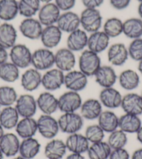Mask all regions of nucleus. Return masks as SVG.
Here are the masks:
<instances>
[{
    "mask_svg": "<svg viewBox=\"0 0 142 159\" xmlns=\"http://www.w3.org/2000/svg\"><path fill=\"white\" fill-rule=\"evenodd\" d=\"M78 65L79 70L87 77H91L102 66L101 59L98 54L88 49L84 50L79 57Z\"/></svg>",
    "mask_w": 142,
    "mask_h": 159,
    "instance_id": "f03ea898",
    "label": "nucleus"
},
{
    "mask_svg": "<svg viewBox=\"0 0 142 159\" xmlns=\"http://www.w3.org/2000/svg\"><path fill=\"white\" fill-rule=\"evenodd\" d=\"M107 143L112 149L124 148L127 144V133L119 129L115 130L114 131L110 133Z\"/></svg>",
    "mask_w": 142,
    "mask_h": 159,
    "instance_id": "79ce46f5",
    "label": "nucleus"
},
{
    "mask_svg": "<svg viewBox=\"0 0 142 159\" xmlns=\"http://www.w3.org/2000/svg\"><path fill=\"white\" fill-rule=\"evenodd\" d=\"M121 107L125 113L140 116L142 115V97L136 93H128L123 96Z\"/></svg>",
    "mask_w": 142,
    "mask_h": 159,
    "instance_id": "4be33fe9",
    "label": "nucleus"
},
{
    "mask_svg": "<svg viewBox=\"0 0 142 159\" xmlns=\"http://www.w3.org/2000/svg\"><path fill=\"white\" fill-rule=\"evenodd\" d=\"M41 144L34 138L22 139L20 146V156L27 159H33L39 154Z\"/></svg>",
    "mask_w": 142,
    "mask_h": 159,
    "instance_id": "7c9ffc66",
    "label": "nucleus"
},
{
    "mask_svg": "<svg viewBox=\"0 0 142 159\" xmlns=\"http://www.w3.org/2000/svg\"><path fill=\"white\" fill-rule=\"evenodd\" d=\"M18 32L16 27L9 22L0 24V46L8 50L16 44Z\"/></svg>",
    "mask_w": 142,
    "mask_h": 159,
    "instance_id": "a878e982",
    "label": "nucleus"
},
{
    "mask_svg": "<svg viewBox=\"0 0 142 159\" xmlns=\"http://www.w3.org/2000/svg\"><path fill=\"white\" fill-rule=\"evenodd\" d=\"M61 11L55 2L44 4L38 13V20L43 27L56 25L61 15Z\"/></svg>",
    "mask_w": 142,
    "mask_h": 159,
    "instance_id": "9d476101",
    "label": "nucleus"
},
{
    "mask_svg": "<svg viewBox=\"0 0 142 159\" xmlns=\"http://www.w3.org/2000/svg\"><path fill=\"white\" fill-rule=\"evenodd\" d=\"M53 0H40V2L41 3H43V4H47V3L52 2Z\"/></svg>",
    "mask_w": 142,
    "mask_h": 159,
    "instance_id": "13d9d810",
    "label": "nucleus"
},
{
    "mask_svg": "<svg viewBox=\"0 0 142 159\" xmlns=\"http://www.w3.org/2000/svg\"><path fill=\"white\" fill-rule=\"evenodd\" d=\"M131 159H142V148L135 150L133 152Z\"/></svg>",
    "mask_w": 142,
    "mask_h": 159,
    "instance_id": "3c124183",
    "label": "nucleus"
},
{
    "mask_svg": "<svg viewBox=\"0 0 142 159\" xmlns=\"http://www.w3.org/2000/svg\"><path fill=\"white\" fill-rule=\"evenodd\" d=\"M8 57L9 54L7 52V50L0 46V65L7 62Z\"/></svg>",
    "mask_w": 142,
    "mask_h": 159,
    "instance_id": "8fccbe9b",
    "label": "nucleus"
},
{
    "mask_svg": "<svg viewBox=\"0 0 142 159\" xmlns=\"http://www.w3.org/2000/svg\"><path fill=\"white\" fill-rule=\"evenodd\" d=\"M123 96L115 88H103L99 94V101L103 106L109 109H116L120 107Z\"/></svg>",
    "mask_w": 142,
    "mask_h": 159,
    "instance_id": "dca6fc26",
    "label": "nucleus"
},
{
    "mask_svg": "<svg viewBox=\"0 0 142 159\" xmlns=\"http://www.w3.org/2000/svg\"><path fill=\"white\" fill-rule=\"evenodd\" d=\"M20 69L11 61L0 65V79L6 82L12 83L20 78Z\"/></svg>",
    "mask_w": 142,
    "mask_h": 159,
    "instance_id": "58836bf2",
    "label": "nucleus"
},
{
    "mask_svg": "<svg viewBox=\"0 0 142 159\" xmlns=\"http://www.w3.org/2000/svg\"><path fill=\"white\" fill-rule=\"evenodd\" d=\"M11 61L20 69H27L32 65V52L24 44H16L10 49Z\"/></svg>",
    "mask_w": 142,
    "mask_h": 159,
    "instance_id": "39448f33",
    "label": "nucleus"
},
{
    "mask_svg": "<svg viewBox=\"0 0 142 159\" xmlns=\"http://www.w3.org/2000/svg\"><path fill=\"white\" fill-rule=\"evenodd\" d=\"M138 2H140V3H141V2H142V0H137Z\"/></svg>",
    "mask_w": 142,
    "mask_h": 159,
    "instance_id": "680f3d73",
    "label": "nucleus"
},
{
    "mask_svg": "<svg viewBox=\"0 0 142 159\" xmlns=\"http://www.w3.org/2000/svg\"><path fill=\"white\" fill-rule=\"evenodd\" d=\"M138 14L140 16V18L142 20V2L140 3V5L138 7Z\"/></svg>",
    "mask_w": 142,
    "mask_h": 159,
    "instance_id": "5fc2aeb1",
    "label": "nucleus"
},
{
    "mask_svg": "<svg viewBox=\"0 0 142 159\" xmlns=\"http://www.w3.org/2000/svg\"><path fill=\"white\" fill-rule=\"evenodd\" d=\"M119 117L110 110L103 111L98 118V125L105 133H112L118 129Z\"/></svg>",
    "mask_w": 142,
    "mask_h": 159,
    "instance_id": "c9c22d12",
    "label": "nucleus"
},
{
    "mask_svg": "<svg viewBox=\"0 0 142 159\" xmlns=\"http://www.w3.org/2000/svg\"><path fill=\"white\" fill-rule=\"evenodd\" d=\"M59 129L67 134L78 133L84 126V119L77 112L63 113L58 119Z\"/></svg>",
    "mask_w": 142,
    "mask_h": 159,
    "instance_id": "7ed1b4c3",
    "label": "nucleus"
},
{
    "mask_svg": "<svg viewBox=\"0 0 142 159\" xmlns=\"http://www.w3.org/2000/svg\"><path fill=\"white\" fill-rule=\"evenodd\" d=\"M65 73L57 68H52L42 75L41 85L47 92H54L64 85Z\"/></svg>",
    "mask_w": 142,
    "mask_h": 159,
    "instance_id": "6e6552de",
    "label": "nucleus"
},
{
    "mask_svg": "<svg viewBox=\"0 0 142 159\" xmlns=\"http://www.w3.org/2000/svg\"><path fill=\"white\" fill-rule=\"evenodd\" d=\"M141 97H142V92H141Z\"/></svg>",
    "mask_w": 142,
    "mask_h": 159,
    "instance_id": "69168bd1",
    "label": "nucleus"
},
{
    "mask_svg": "<svg viewBox=\"0 0 142 159\" xmlns=\"http://www.w3.org/2000/svg\"><path fill=\"white\" fill-rule=\"evenodd\" d=\"M15 107L22 118L33 117L38 110L36 99L29 93L18 96L15 103Z\"/></svg>",
    "mask_w": 142,
    "mask_h": 159,
    "instance_id": "1a4fd4ad",
    "label": "nucleus"
},
{
    "mask_svg": "<svg viewBox=\"0 0 142 159\" xmlns=\"http://www.w3.org/2000/svg\"><path fill=\"white\" fill-rule=\"evenodd\" d=\"M104 133L98 124H93L87 127L84 135L90 143H95L103 141Z\"/></svg>",
    "mask_w": 142,
    "mask_h": 159,
    "instance_id": "37998d69",
    "label": "nucleus"
},
{
    "mask_svg": "<svg viewBox=\"0 0 142 159\" xmlns=\"http://www.w3.org/2000/svg\"><path fill=\"white\" fill-rule=\"evenodd\" d=\"M120 86L123 89L132 91L139 87L140 77L138 73L132 69H127L122 71L118 77Z\"/></svg>",
    "mask_w": 142,
    "mask_h": 159,
    "instance_id": "473e14b6",
    "label": "nucleus"
},
{
    "mask_svg": "<svg viewBox=\"0 0 142 159\" xmlns=\"http://www.w3.org/2000/svg\"><path fill=\"white\" fill-rule=\"evenodd\" d=\"M4 129L2 126V125L0 124V140L3 137V135H4Z\"/></svg>",
    "mask_w": 142,
    "mask_h": 159,
    "instance_id": "4d7b16f0",
    "label": "nucleus"
},
{
    "mask_svg": "<svg viewBox=\"0 0 142 159\" xmlns=\"http://www.w3.org/2000/svg\"><path fill=\"white\" fill-rule=\"evenodd\" d=\"M18 98L16 90L10 86L0 87V106H13Z\"/></svg>",
    "mask_w": 142,
    "mask_h": 159,
    "instance_id": "a19ab883",
    "label": "nucleus"
},
{
    "mask_svg": "<svg viewBox=\"0 0 142 159\" xmlns=\"http://www.w3.org/2000/svg\"><path fill=\"white\" fill-rule=\"evenodd\" d=\"M56 25L62 32L70 34L81 26L80 18L78 14L72 11H65L61 13Z\"/></svg>",
    "mask_w": 142,
    "mask_h": 159,
    "instance_id": "2eb2a0df",
    "label": "nucleus"
},
{
    "mask_svg": "<svg viewBox=\"0 0 142 159\" xmlns=\"http://www.w3.org/2000/svg\"><path fill=\"white\" fill-rule=\"evenodd\" d=\"M40 0H20L18 2L19 14L24 18H33L41 8Z\"/></svg>",
    "mask_w": 142,
    "mask_h": 159,
    "instance_id": "4c0bfd02",
    "label": "nucleus"
},
{
    "mask_svg": "<svg viewBox=\"0 0 142 159\" xmlns=\"http://www.w3.org/2000/svg\"><path fill=\"white\" fill-rule=\"evenodd\" d=\"M104 0H82V4L85 8H98L103 4Z\"/></svg>",
    "mask_w": 142,
    "mask_h": 159,
    "instance_id": "09e8293b",
    "label": "nucleus"
},
{
    "mask_svg": "<svg viewBox=\"0 0 142 159\" xmlns=\"http://www.w3.org/2000/svg\"><path fill=\"white\" fill-rule=\"evenodd\" d=\"M38 109L44 115H52L59 110L58 98L50 92H44L40 93L36 98Z\"/></svg>",
    "mask_w": 142,
    "mask_h": 159,
    "instance_id": "aec40b11",
    "label": "nucleus"
},
{
    "mask_svg": "<svg viewBox=\"0 0 142 159\" xmlns=\"http://www.w3.org/2000/svg\"><path fill=\"white\" fill-rule=\"evenodd\" d=\"M123 22L118 18H108L103 25V32L111 38L118 37L123 34Z\"/></svg>",
    "mask_w": 142,
    "mask_h": 159,
    "instance_id": "ea45409f",
    "label": "nucleus"
},
{
    "mask_svg": "<svg viewBox=\"0 0 142 159\" xmlns=\"http://www.w3.org/2000/svg\"><path fill=\"white\" fill-rule=\"evenodd\" d=\"M142 126L140 116L125 113L119 117L118 129L126 133H136Z\"/></svg>",
    "mask_w": 142,
    "mask_h": 159,
    "instance_id": "2f4dec72",
    "label": "nucleus"
},
{
    "mask_svg": "<svg viewBox=\"0 0 142 159\" xmlns=\"http://www.w3.org/2000/svg\"><path fill=\"white\" fill-rule=\"evenodd\" d=\"M129 58L127 48L121 43H116L108 48L107 59L114 66H121L126 63Z\"/></svg>",
    "mask_w": 142,
    "mask_h": 159,
    "instance_id": "4468645a",
    "label": "nucleus"
},
{
    "mask_svg": "<svg viewBox=\"0 0 142 159\" xmlns=\"http://www.w3.org/2000/svg\"><path fill=\"white\" fill-rule=\"evenodd\" d=\"M112 150L107 142L101 141L90 144L87 154L89 159H108Z\"/></svg>",
    "mask_w": 142,
    "mask_h": 159,
    "instance_id": "e433bc0d",
    "label": "nucleus"
},
{
    "mask_svg": "<svg viewBox=\"0 0 142 159\" xmlns=\"http://www.w3.org/2000/svg\"><path fill=\"white\" fill-rule=\"evenodd\" d=\"M0 111H1V106H0Z\"/></svg>",
    "mask_w": 142,
    "mask_h": 159,
    "instance_id": "e2e57ef3",
    "label": "nucleus"
},
{
    "mask_svg": "<svg viewBox=\"0 0 142 159\" xmlns=\"http://www.w3.org/2000/svg\"><path fill=\"white\" fill-rule=\"evenodd\" d=\"M42 74L34 68L27 69L20 78L21 86L27 92H33L41 85Z\"/></svg>",
    "mask_w": 142,
    "mask_h": 159,
    "instance_id": "5701e85b",
    "label": "nucleus"
},
{
    "mask_svg": "<svg viewBox=\"0 0 142 159\" xmlns=\"http://www.w3.org/2000/svg\"><path fill=\"white\" fill-rule=\"evenodd\" d=\"M82 99L79 92L69 90L58 98L59 110L63 113L76 112L80 109Z\"/></svg>",
    "mask_w": 142,
    "mask_h": 159,
    "instance_id": "0eeeda50",
    "label": "nucleus"
},
{
    "mask_svg": "<svg viewBox=\"0 0 142 159\" xmlns=\"http://www.w3.org/2000/svg\"><path fill=\"white\" fill-rule=\"evenodd\" d=\"M137 69H138V70H139V72H140L141 74L142 75V59L141 61H139V64H138V67H137Z\"/></svg>",
    "mask_w": 142,
    "mask_h": 159,
    "instance_id": "6e6d98bb",
    "label": "nucleus"
},
{
    "mask_svg": "<svg viewBox=\"0 0 142 159\" xmlns=\"http://www.w3.org/2000/svg\"><path fill=\"white\" fill-rule=\"evenodd\" d=\"M55 3L61 11H71L75 6L76 0H55Z\"/></svg>",
    "mask_w": 142,
    "mask_h": 159,
    "instance_id": "a18cd8bd",
    "label": "nucleus"
},
{
    "mask_svg": "<svg viewBox=\"0 0 142 159\" xmlns=\"http://www.w3.org/2000/svg\"><path fill=\"white\" fill-rule=\"evenodd\" d=\"M123 34L130 39L141 38L142 20L138 18H130L123 22Z\"/></svg>",
    "mask_w": 142,
    "mask_h": 159,
    "instance_id": "f704fd0d",
    "label": "nucleus"
},
{
    "mask_svg": "<svg viewBox=\"0 0 142 159\" xmlns=\"http://www.w3.org/2000/svg\"><path fill=\"white\" fill-rule=\"evenodd\" d=\"M95 80L103 88L112 87L118 80V76L112 66L104 65L100 67L94 75Z\"/></svg>",
    "mask_w": 142,
    "mask_h": 159,
    "instance_id": "412c9836",
    "label": "nucleus"
},
{
    "mask_svg": "<svg viewBox=\"0 0 142 159\" xmlns=\"http://www.w3.org/2000/svg\"><path fill=\"white\" fill-rule=\"evenodd\" d=\"M20 115L15 106L4 107L0 111V124L4 130L15 129L19 121Z\"/></svg>",
    "mask_w": 142,
    "mask_h": 159,
    "instance_id": "c756f323",
    "label": "nucleus"
},
{
    "mask_svg": "<svg viewBox=\"0 0 142 159\" xmlns=\"http://www.w3.org/2000/svg\"><path fill=\"white\" fill-rule=\"evenodd\" d=\"M13 159H27V158H24V157H21V156H19V157H15V158H13Z\"/></svg>",
    "mask_w": 142,
    "mask_h": 159,
    "instance_id": "052dcab7",
    "label": "nucleus"
},
{
    "mask_svg": "<svg viewBox=\"0 0 142 159\" xmlns=\"http://www.w3.org/2000/svg\"><path fill=\"white\" fill-rule=\"evenodd\" d=\"M55 53L48 48H39L32 52V66L39 71L52 69L55 66Z\"/></svg>",
    "mask_w": 142,
    "mask_h": 159,
    "instance_id": "20e7f679",
    "label": "nucleus"
},
{
    "mask_svg": "<svg viewBox=\"0 0 142 159\" xmlns=\"http://www.w3.org/2000/svg\"><path fill=\"white\" fill-rule=\"evenodd\" d=\"M136 135H137V140L142 144V126L138 130V131L136 133Z\"/></svg>",
    "mask_w": 142,
    "mask_h": 159,
    "instance_id": "864d4df0",
    "label": "nucleus"
},
{
    "mask_svg": "<svg viewBox=\"0 0 142 159\" xmlns=\"http://www.w3.org/2000/svg\"><path fill=\"white\" fill-rule=\"evenodd\" d=\"M82 30L87 33H93L100 30L103 25V16L98 8H85L79 16Z\"/></svg>",
    "mask_w": 142,
    "mask_h": 159,
    "instance_id": "f257e3e1",
    "label": "nucleus"
},
{
    "mask_svg": "<svg viewBox=\"0 0 142 159\" xmlns=\"http://www.w3.org/2000/svg\"><path fill=\"white\" fill-rule=\"evenodd\" d=\"M37 126L40 135L48 140L55 138L60 130L58 121L50 115L42 114L37 119Z\"/></svg>",
    "mask_w": 142,
    "mask_h": 159,
    "instance_id": "423d86ee",
    "label": "nucleus"
},
{
    "mask_svg": "<svg viewBox=\"0 0 142 159\" xmlns=\"http://www.w3.org/2000/svg\"><path fill=\"white\" fill-rule=\"evenodd\" d=\"M88 78L81 70H72L65 74L64 85L70 91L79 92L87 87Z\"/></svg>",
    "mask_w": 142,
    "mask_h": 159,
    "instance_id": "9b49d317",
    "label": "nucleus"
},
{
    "mask_svg": "<svg viewBox=\"0 0 142 159\" xmlns=\"http://www.w3.org/2000/svg\"><path fill=\"white\" fill-rule=\"evenodd\" d=\"M19 14L18 2L17 0H0V20L10 22Z\"/></svg>",
    "mask_w": 142,
    "mask_h": 159,
    "instance_id": "72a5a7b5",
    "label": "nucleus"
},
{
    "mask_svg": "<svg viewBox=\"0 0 142 159\" xmlns=\"http://www.w3.org/2000/svg\"><path fill=\"white\" fill-rule=\"evenodd\" d=\"M108 159H130L129 152L125 148L112 149Z\"/></svg>",
    "mask_w": 142,
    "mask_h": 159,
    "instance_id": "49530a36",
    "label": "nucleus"
},
{
    "mask_svg": "<svg viewBox=\"0 0 142 159\" xmlns=\"http://www.w3.org/2000/svg\"><path fill=\"white\" fill-rule=\"evenodd\" d=\"M15 129L19 138L22 139L33 138L38 132L37 120L33 117L22 118Z\"/></svg>",
    "mask_w": 142,
    "mask_h": 159,
    "instance_id": "cd10ccee",
    "label": "nucleus"
},
{
    "mask_svg": "<svg viewBox=\"0 0 142 159\" xmlns=\"http://www.w3.org/2000/svg\"><path fill=\"white\" fill-rule=\"evenodd\" d=\"M4 154H3V153H2V150L0 149V159H3L4 158Z\"/></svg>",
    "mask_w": 142,
    "mask_h": 159,
    "instance_id": "bf43d9fd",
    "label": "nucleus"
},
{
    "mask_svg": "<svg viewBox=\"0 0 142 159\" xmlns=\"http://www.w3.org/2000/svg\"><path fill=\"white\" fill-rule=\"evenodd\" d=\"M109 41L110 38L103 31H97L90 34L89 36L87 49L99 55L108 49L109 47Z\"/></svg>",
    "mask_w": 142,
    "mask_h": 159,
    "instance_id": "6ab92c4d",
    "label": "nucleus"
},
{
    "mask_svg": "<svg viewBox=\"0 0 142 159\" xmlns=\"http://www.w3.org/2000/svg\"><path fill=\"white\" fill-rule=\"evenodd\" d=\"M43 27L38 19L27 18L22 20L19 30L24 37L29 40H38L41 38Z\"/></svg>",
    "mask_w": 142,
    "mask_h": 159,
    "instance_id": "ddd939ff",
    "label": "nucleus"
},
{
    "mask_svg": "<svg viewBox=\"0 0 142 159\" xmlns=\"http://www.w3.org/2000/svg\"><path fill=\"white\" fill-rule=\"evenodd\" d=\"M88 38L89 36L87 33L84 30L79 28L69 34L66 40V48L73 52L83 51L87 47Z\"/></svg>",
    "mask_w": 142,
    "mask_h": 159,
    "instance_id": "b1692460",
    "label": "nucleus"
},
{
    "mask_svg": "<svg viewBox=\"0 0 142 159\" xmlns=\"http://www.w3.org/2000/svg\"><path fill=\"white\" fill-rule=\"evenodd\" d=\"M65 159H85L84 156L80 154H75V153H71Z\"/></svg>",
    "mask_w": 142,
    "mask_h": 159,
    "instance_id": "603ef678",
    "label": "nucleus"
},
{
    "mask_svg": "<svg viewBox=\"0 0 142 159\" xmlns=\"http://www.w3.org/2000/svg\"><path fill=\"white\" fill-rule=\"evenodd\" d=\"M65 143L67 150L75 154H84L87 152L90 146V143L85 135L78 133L69 135Z\"/></svg>",
    "mask_w": 142,
    "mask_h": 159,
    "instance_id": "393cba45",
    "label": "nucleus"
},
{
    "mask_svg": "<svg viewBox=\"0 0 142 159\" xmlns=\"http://www.w3.org/2000/svg\"><path fill=\"white\" fill-rule=\"evenodd\" d=\"M55 65L56 68L63 72H69L73 70L76 64V57L73 51L67 48L58 50L55 53Z\"/></svg>",
    "mask_w": 142,
    "mask_h": 159,
    "instance_id": "f8f14e48",
    "label": "nucleus"
},
{
    "mask_svg": "<svg viewBox=\"0 0 142 159\" xmlns=\"http://www.w3.org/2000/svg\"><path fill=\"white\" fill-rule=\"evenodd\" d=\"M109 2L114 9L122 11L129 7L131 0H109Z\"/></svg>",
    "mask_w": 142,
    "mask_h": 159,
    "instance_id": "de8ad7c7",
    "label": "nucleus"
},
{
    "mask_svg": "<svg viewBox=\"0 0 142 159\" xmlns=\"http://www.w3.org/2000/svg\"><path fill=\"white\" fill-rule=\"evenodd\" d=\"M20 143L17 134L13 133H4L0 140V149L4 157H13L19 153Z\"/></svg>",
    "mask_w": 142,
    "mask_h": 159,
    "instance_id": "a211bd4d",
    "label": "nucleus"
},
{
    "mask_svg": "<svg viewBox=\"0 0 142 159\" xmlns=\"http://www.w3.org/2000/svg\"><path fill=\"white\" fill-rule=\"evenodd\" d=\"M103 112V105L99 99L89 98L84 102L80 107V115L84 119L94 120L98 119Z\"/></svg>",
    "mask_w": 142,
    "mask_h": 159,
    "instance_id": "bb28decb",
    "label": "nucleus"
},
{
    "mask_svg": "<svg viewBox=\"0 0 142 159\" xmlns=\"http://www.w3.org/2000/svg\"><path fill=\"white\" fill-rule=\"evenodd\" d=\"M0 24H1V20H0Z\"/></svg>",
    "mask_w": 142,
    "mask_h": 159,
    "instance_id": "0e129e2a",
    "label": "nucleus"
},
{
    "mask_svg": "<svg viewBox=\"0 0 142 159\" xmlns=\"http://www.w3.org/2000/svg\"><path fill=\"white\" fill-rule=\"evenodd\" d=\"M62 34L63 32L56 26V25H50L43 27L40 39L44 48L51 50L60 43Z\"/></svg>",
    "mask_w": 142,
    "mask_h": 159,
    "instance_id": "f3484780",
    "label": "nucleus"
},
{
    "mask_svg": "<svg viewBox=\"0 0 142 159\" xmlns=\"http://www.w3.org/2000/svg\"><path fill=\"white\" fill-rule=\"evenodd\" d=\"M129 57L136 61H140L142 59V39H133L128 48Z\"/></svg>",
    "mask_w": 142,
    "mask_h": 159,
    "instance_id": "c03bdc74",
    "label": "nucleus"
},
{
    "mask_svg": "<svg viewBox=\"0 0 142 159\" xmlns=\"http://www.w3.org/2000/svg\"><path fill=\"white\" fill-rule=\"evenodd\" d=\"M66 151L67 147L64 141L53 138L45 145L44 154L47 159H62Z\"/></svg>",
    "mask_w": 142,
    "mask_h": 159,
    "instance_id": "c85d7f7f",
    "label": "nucleus"
}]
</instances>
